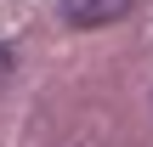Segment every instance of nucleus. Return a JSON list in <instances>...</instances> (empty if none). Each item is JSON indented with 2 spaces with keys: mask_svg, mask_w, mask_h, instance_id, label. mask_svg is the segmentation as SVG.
I'll return each mask as SVG.
<instances>
[{
  "mask_svg": "<svg viewBox=\"0 0 153 147\" xmlns=\"http://www.w3.org/2000/svg\"><path fill=\"white\" fill-rule=\"evenodd\" d=\"M136 0H62V23L68 28H102V23H119Z\"/></svg>",
  "mask_w": 153,
  "mask_h": 147,
  "instance_id": "nucleus-1",
  "label": "nucleus"
},
{
  "mask_svg": "<svg viewBox=\"0 0 153 147\" xmlns=\"http://www.w3.org/2000/svg\"><path fill=\"white\" fill-rule=\"evenodd\" d=\"M6 79H11V51L0 45V85H6Z\"/></svg>",
  "mask_w": 153,
  "mask_h": 147,
  "instance_id": "nucleus-2",
  "label": "nucleus"
}]
</instances>
